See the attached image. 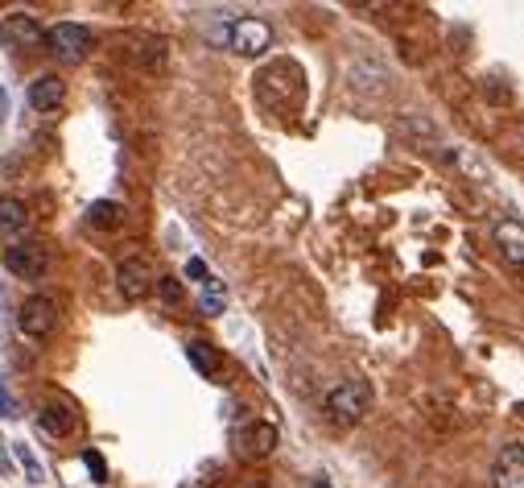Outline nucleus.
Listing matches in <instances>:
<instances>
[{
  "instance_id": "f3484780",
  "label": "nucleus",
  "mask_w": 524,
  "mask_h": 488,
  "mask_svg": "<svg viewBox=\"0 0 524 488\" xmlns=\"http://www.w3.org/2000/svg\"><path fill=\"white\" fill-rule=\"evenodd\" d=\"M157 290H161V303H165V306H178V303H182V282H178V278H161Z\"/></svg>"
},
{
  "instance_id": "f257e3e1",
  "label": "nucleus",
  "mask_w": 524,
  "mask_h": 488,
  "mask_svg": "<svg viewBox=\"0 0 524 488\" xmlns=\"http://www.w3.org/2000/svg\"><path fill=\"white\" fill-rule=\"evenodd\" d=\"M368 410H372V385L359 377L342 381V385H334V390L326 393V418L339 426H355Z\"/></svg>"
},
{
  "instance_id": "423d86ee",
  "label": "nucleus",
  "mask_w": 524,
  "mask_h": 488,
  "mask_svg": "<svg viewBox=\"0 0 524 488\" xmlns=\"http://www.w3.org/2000/svg\"><path fill=\"white\" fill-rule=\"evenodd\" d=\"M4 270H9L13 278L38 282V278H46V270H50V253H46L42 244H33V240L9 244V249H4Z\"/></svg>"
},
{
  "instance_id": "20e7f679",
  "label": "nucleus",
  "mask_w": 524,
  "mask_h": 488,
  "mask_svg": "<svg viewBox=\"0 0 524 488\" xmlns=\"http://www.w3.org/2000/svg\"><path fill=\"white\" fill-rule=\"evenodd\" d=\"M224 42L236 50V55H244V58H257V55H265L268 46H273V30H268L260 17H240L232 30L224 33Z\"/></svg>"
},
{
  "instance_id": "9d476101",
  "label": "nucleus",
  "mask_w": 524,
  "mask_h": 488,
  "mask_svg": "<svg viewBox=\"0 0 524 488\" xmlns=\"http://www.w3.org/2000/svg\"><path fill=\"white\" fill-rule=\"evenodd\" d=\"M38 423H42V431L50 434V439H66V434L79 426V414L71 402H63V398H50V402L42 406V414H38Z\"/></svg>"
},
{
  "instance_id": "aec40b11",
  "label": "nucleus",
  "mask_w": 524,
  "mask_h": 488,
  "mask_svg": "<svg viewBox=\"0 0 524 488\" xmlns=\"http://www.w3.org/2000/svg\"><path fill=\"white\" fill-rule=\"evenodd\" d=\"M186 278H194V282H207L211 273H207V265L199 257H190V261H186Z\"/></svg>"
},
{
  "instance_id": "4be33fe9",
  "label": "nucleus",
  "mask_w": 524,
  "mask_h": 488,
  "mask_svg": "<svg viewBox=\"0 0 524 488\" xmlns=\"http://www.w3.org/2000/svg\"><path fill=\"white\" fill-rule=\"evenodd\" d=\"M314 488H331V480H314Z\"/></svg>"
},
{
  "instance_id": "2eb2a0df",
  "label": "nucleus",
  "mask_w": 524,
  "mask_h": 488,
  "mask_svg": "<svg viewBox=\"0 0 524 488\" xmlns=\"http://www.w3.org/2000/svg\"><path fill=\"white\" fill-rule=\"evenodd\" d=\"M120 219H124V207H120L116 199H99V203H91V211H87V224H91V228H116Z\"/></svg>"
},
{
  "instance_id": "4468645a",
  "label": "nucleus",
  "mask_w": 524,
  "mask_h": 488,
  "mask_svg": "<svg viewBox=\"0 0 524 488\" xmlns=\"http://www.w3.org/2000/svg\"><path fill=\"white\" fill-rule=\"evenodd\" d=\"M186 356H190V364L203 372V377H219V369H224V356H219L207 339H190V344H186Z\"/></svg>"
},
{
  "instance_id": "9b49d317",
  "label": "nucleus",
  "mask_w": 524,
  "mask_h": 488,
  "mask_svg": "<svg viewBox=\"0 0 524 488\" xmlns=\"http://www.w3.org/2000/svg\"><path fill=\"white\" fill-rule=\"evenodd\" d=\"M63 99H66V83L58 75H42V79H33L30 87V108L33 112H42V116H50V112L63 108Z\"/></svg>"
},
{
  "instance_id": "39448f33",
  "label": "nucleus",
  "mask_w": 524,
  "mask_h": 488,
  "mask_svg": "<svg viewBox=\"0 0 524 488\" xmlns=\"http://www.w3.org/2000/svg\"><path fill=\"white\" fill-rule=\"evenodd\" d=\"M54 323H58V311H54V298H46V294H33L17 306V331L21 336L46 339L54 331Z\"/></svg>"
},
{
  "instance_id": "6e6552de",
  "label": "nucleus",
  "mask_w": 524,
  "mask_h": 488,
  "mask_svg": "<svg viewBox=\"0 0 524 488\" xmlns=\"http://www.w3.org/2000/svg\"><path fill=\"white\" fill-rule=\"evenodd\" d=\"M495 488H524V443H503L492 459Z\"/></svg>"
},
{
  "instance_id": "412c9836",
  "label": "nucleus",
  "mask_w": 524,
  "mask_h": 488,
  "mask_svg": "<svg viewBox=\"0 0 524 488\" xmlns=\"http://www.w3.org/2000/svg\"><path fill=\"white\" fill-rule=\"evenodd\" d=\"M83 464L91 467V472H96V480H107V467H104V459H99L96 451H87V456H83Z\"/></svg>"
},
{
  "instance_id": "6ab92c4d",
  "label": "nucleus",
  "mask_w": 524,
  "mask_h": 488,
  "mask_svg": "<svg viewBox=\"0 0 524 488\" xmlns=\"http://www.w3.org/2000/svg\"><path fill=\"white\" fill-rule=\"evenodd\" d=\"M0 418H17V402H13L9 385H4V377H0Z\"/></svg>"
},
{
  "instance_id": "0eeeda50",
  "label": "nucleus",
  "mask_w": 524,
  "mask_h": 488,
  "mask_svg": "<svg viewBox=\"0 0 524 488\" xmlns=\"http://www.w3.org/2000/svg\"><path fill=\"white\" fill-rule=\"evenodd\" d=\"M116 286H120V294H124L129 303H140V298L157 286V278H153V270H149V261L145 257H129V261H120L116 265Z\"/></svg>"
},
{
  "instance_id": "f8f14e48",
  "label": "nucleus",
  "mask_w": 524,
  "mask_h": 488,
  "mask_svg": "<svg viewBox=\"0 0 524 488\" xmlns=\"http://www.w3.org/2000/svg\"><path fill=\"white\" fill-rule=\"evenodd\" d=\"M492 236H495V249H500L503 261L524 265V224L520 219H500Z\"/></svg>"
},
{
  "instance_id": "a211bd4d",
  "label": "nucleus",
  "mask_w": 524,
  "mask_h": 488,
  "mask_svg": "<svg viewBox=\"0 0 524 488\" xmlns=\"http://www.w3.org/2000/svg\"><path fill=\"white\" fill-rule=\"evenodd\" d=\"M17 459L25 464V472H30V480H33V484H38V480H42V464L33 459V451H30L25 443H17Z\"/></svg>"
},
{
  "instance_id": "f03ea898",
  "label": "nucleus",
  "mask_w": 524,
  "mask_h": 488,
  "mask_svg": "<svg viewBox=\"0 0 524 488\" xmlns=\"http://www.w3.org/2000/svg\"><path fill=\"white\" fill-rule=\"evenodd\" d=\"M46 50L58 63H83L87 50H91V30L75 21H58L54 30H46Z\"/></svg>"
},
{
  "instance_id": "dca6fc26",
  "label": "nucleus",
  "mask_w": 524,
  "mask_h": 488,
  "mask_svg": "<svg viewBox=\"0 0 524 488\" xmlns=\"http://www.w3.org/2000/svg\"><path fill=\"white\" fill-rule=\"evenodd\" d=\"M199 306H203V315H224L227 306V290L219 278H207L203 282V294H199Z\"/></svg>"
},
{
  "instance_id": "ddd939ff",
  "label": "nucleus",
  "mask_w": 524,
  "mask_h": 488,
  "mask_svg": "<svg viewBox=\"0 0 524 488\" xmlns=\"http://www.w3.org/2000/svg\"><path fill=\"white\" fill-rule=\"evenodd\" d=\"M30 207H25V199L17 195H0V232L4 236H25V228H30Z\"/></svg>"
},
{
  "instance_id": "7ed1b4c3",
  "label": "nucleus",
  "mask_w": 524,
  "mask_h": 488,
  "mask_svg": "<svg viewBox=\"0 0 524 488\" xmlns=\"http://www.w3.org/2000/svg\"><path fill=\"white\" fill-rule=\"evenodd\" d=\"M0 46L13 50V55H21V50H42L46 30L38 25V17H30V13H9V17L0 21Z\"/></svg>"
},
{
  "instance_id": "1a4fd4ad",
  "label": "nucleus",
  "mask_w": 524,
  "mask_h": 488,
  "mask_svg": "<svg viewBox=\"0 0 524 488\" xmlns=\"http://www.w3.org/2000/svg\"><path fill=\"white\" fill-rule=\"evenodd\" d=\"M273 447H277V426L273 423H248L236 434V451L244 459H265L273 456Z\"/></svg>"
}]
</instances>
